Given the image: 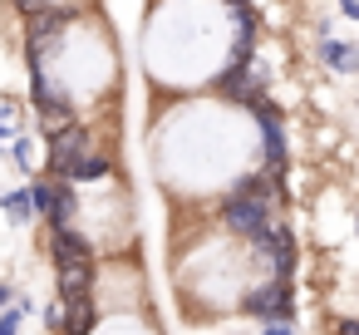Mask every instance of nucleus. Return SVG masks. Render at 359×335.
Here are the masks:
<instances>
[{"label": "nucleus", "mask_w": 359, "mask_h": 335, "mask_svg": "<svg viewBox=\"0 0 359 335\" xmlns=\"http://www.w3.org/2000/svg\"><path fill=\"white\" fill-rule=\"evenodd\" d=\"M222 6H226V11H236V6H246V0H222Z\"/></svg>", "instance_id": "18"}, {"label": "nucleus", "mask_w": 359, "mask_h": 335, "mask_svg": "<svg viewBox=\"0 0 359 335\" xmlns=\"http://www.w3.org/2000/svg\"><path fill=\"white\" fill-rule=\"evenodd\" d=\"M295 310H300L295 281H256V286H246L241 301H236V315H241V320H256V325L295 320Z\"/></svg>", "instance_id": "3"}, {"label": "nucleus", "mask_w": 359, "mask_h": 335, "mask_svg": "<svg viewBox=\"0 0 359 335\" xmlns=\"http://www.w3.org/2000/svg\"><path fill=\"white\" fill-rule=\"evenodd\" d=\"M251 119H256V158H261V168H271V173H285V163H290V138H285V119H280V109L266 99L261 109H251Z\"/></svg>", "instance_id": "5"}, {"label": "nucleus", "mask_w": 359, "mask_h": 335, "mask_svg": "<svg viewBox=\"0 0 359 335\" xmlns=\"http://www.w3.org/2000/svg\"><path fill=\"white\" fill-rule=\"evenodd\" d=\"M30 183V202H35V217L45 222V232H55V227H79V188L74 183H65V178H55V173H35V178H25Z\"/></svg>", "instance_id": "1"}, {"label": "nucleus", "mask_w": 359, "mask_h": 335, "mask_svg": "<svg viewBox=\"0 0 359 335\" xmlns=\"http://www.w3.org/2000/svg\"><path fill=\"white\" fill-rule=\"evenodd\" d=\"M256 335H300L295 320H271V325H256Z\"/></svg>", "instance_id": "13"}, {"label": "nucleus", "mask_w": 359, "mask_h": 335, "mask_svg": "<svg viewBox=\"0 0 359 335\" xmlns=\"http://www.w3.org/2000/svg\"><path fill=\"white\" fill-rule=\"evenodd\" d=\"M118 168H114V158L109 153H89V158H79L74 168H69V178L65 183H74V188H99V183H109Z\"/></svg>", "instance_id": "8"}, {"label": "nucleus", "mask_w": 359, "mask_h": 335, "mask_svg": "<svg viewBox=\"0 0 359 335\" xmlns=\"http://www.w3.org/2000/svg\"><path fill=\"white\" fill-rule=\"evenodd\" d=\"M334 335H359V315H339L334 320Z\"/></svg>", "instance_id": "15"}, {"label": "nucleus", "mask_w": 359, "mask_h": 335, "mask_svg": "<svg viewBox=\"0 0 359 335\" xmlns=\"http://www.w3.org/2000/svg\"><path fill=\"white\" fill-rule=\"evenodd\" d=\"M0 217H6V227H30V222H40L35 217V202H30V183L20 178L15 188H6V192H0Z\"/></svg>", "instance_id": "6"}, {"label": "nucleus", "mask_w": 359, "mask_h": 335, "mask_svg": "<svg viewBox=\"0 0 359 335\" xmlns=\"http://www.w3.org/2000/svg\"><path fill=\"white\" fill-rule=\"evenodd\" d=\"M40 325H45L50 335H65V306H60V296H50V301L40 306Z\"/></svg>", "instance_id": "10"}, {"label": "nucleus", "mask_w": 359, "mask_h": 335, "mask_svg": "<svg viewBox=\"0 0 359 335\" xmlns=\"http://www.w3.org/2000/svg\"><path fill=\"white\" fill-rule=\"evenodd\" d=\"M212 222H217L226 237H236V242H256L266 227L280 222V202H271V197H231V192H226V197L217 202Z\"/></svg>", "instance_id": "2"}, {"label": "nucleus", "mask_w": 359, "mask_h": 335, "mask_svg": "<svg viewBox=\"0 0 359 335\" xmlns=\"http://www.w3.org/2000/svg\"><path fill=\"white\" fill-rule=\"evenodd\" d=\"M11 138H15V129H6V124H0V158H6V148H11Z\"/></svg>", "instance_id": "17"}, {"label": "nucleus", "mask_w": 359, "mask_h": 335, "mask_svg": "<svg viewBox=\"0 0 359 335\" xmlns=\"http://www.w3.org/2000/svg\"><path fill=\"white\" fill-rule=\"evenodd\" d=\"M25 320H30V315H25L20 306H11V310H0V335H20V330H25Z\"/></svg>", "instance_id": "11"}, {"label": "nucleus", "mask_w": 359, "mask_h": 335, "mask_svg": "<svg viewBox=\"0 0 359 335\" xmlns=\"http://www.w3.org/2000/svg\"><path fill=\"white\" fill-rule=\"evenodd\" d=\"M11 163L20 168V178H35L40 168H35V133H25V129H15V138H11Z\"/></svg>", "instance_id": "9"}, {"label": "nucleus", "mask_w": 359, "mask_h": 335, "mask_svg": "<svg viewBox=\"0 0 359 335\" xmlns=\"http://www.w3.org/2000/svg\"><path fill=\"white\" fill-rule=\"evenodd\" d=\"M226 335H241V330H226Z\"/></svg>", "instance_id": "20"}, {"label": "nucleus", "mask_w": 359, "mask_h": 335, "mask_svg": "<svg viewBox=\"0 0 359 335\" xmlns=\"http://www.w3.org/2000/svg\"><path fill=\"white\" fill-rule=\"evenodd\" d=\"M89 153H99V138H94V129L84 119L45 133V173H55V178H69V168L79 158H89Z\"/></svg>", "instance_id": "4"}, {"label": "nucleus", "mask_w": 359, "mask_h": 335, "mask_svg": "<svg viewBox=\"0 0 359 335\" xmlns=\"http://www.w3.org/2000/svg\"><path fill=\"white\" fill-rule=\"evenodd\" d=\"M15 296H20V286H15V281H0V310H11V306H15Z\"/></svg>", "instance_id": "14"}, {"label": "nucleus", "mask_w": 359, "mask_h": 335, "mask_svg": "<svg viewBox=\"0 0 359 335\" xmlns=\"http://www.w3.org/2000/svg\"><path fill=\"white\" fill-rule=\"evenodd\" d=\"M315 60L330 70V74H359V45H349V40H320L315 45Z\"/></svg>", "instance_id": "7"}, {"label": "nucleus", "mask_w": 359, "mask_h": 335, "mask_svg": "<svg viewBox=\"0 0 359 335\" xmlns=\"http://www.w3.org/2000/svg\"><path fill=\"white\" fill-rule=\"evenodd\" d=\"M334 6H339L344 20H359V0H334Z\"/></svg>", "instance_id": "16"}, {"label": "nucleus", "mask_w": 359, "mask_h": 335, "mask_svg": "<svg viewBox=\"0 0 359 335\" xmlns=\"http://www.w3.org/2000/svg\"><path fill=\"white\" fill-rule=\"evenodd\" d=\"M354 242H359V212H354Z\"/></svg>", "instance_id": "19"}, {"label": "nucleus", "mask_w": 359, "mask_h": 335, "mask_svg": "<svg viewBox=\"0 0 359 335\" xmlns=\"http://www.w3.org/2000/svg\"><path fill=\"white\" fill-rule=\"evenodd\" d=\"M20 119H25L20 99H0V124H6V129H20Z\"/></svg>", "instance_id": "12"}]
</instances>
